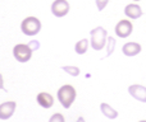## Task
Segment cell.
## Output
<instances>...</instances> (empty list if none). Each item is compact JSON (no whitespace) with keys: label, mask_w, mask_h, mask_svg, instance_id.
Here are the masks:
<instances>
[{"label":"cell","mask_w":146,"mask_h":122,"mask_svg":"<svg viewBox=\"0 0 146 122\" xmlns=\"http://www.w3.org/2000/svg\"><path fill=\"white\" fill-rule=\"evenodd\" d=\"M36 102L38 103V106L42 108H45V110H48V108L53 107L54 104V98L51 94H49V93L46 92H41L37 94V97H36Z\"/></svg>","instance_id":"obj_11"},{"label":"cell","mask_w":146,"mask_h":122,"mask_svg":"<svg viewBox=\"0 0 146 122\" xmlns=\"http://www.w3.org/2000/svg\"><path fill=\"white\" fill-rule=\"evenodd\" d=\"M135 1H140V0H135Z\"/></svg>","instance_id":"obj_22"},{"label":"cell","mask_w":146,"mask_h":122,"mask_svg":"<svg viewBox=\"0 0 146 122\" xmlns=\"http://www.w3.org/2000/svg\"><path fill=\"white\" fill-rule=\"evenodd\" d=\"M141 50H142L141 45L137 42H127V43H124L123 47H122V52L126 56H128V57L139 55V53L141 52Z\"/></svg>","instance_id":"obj_9"},{"label":"cell","mask_w":146,"mask_h":122,"mask_svg":"<svg viewBox=\"0 0 146 122\" xmlns=\"http://www.w3.org/2000/svg\"><path fill=\"white\" fill-rule=\"evenodd\" d=\"M15 107H17V103L13 100L1 103L0 104V120H8L12 117L15 112Z\"/></svg>","instance_id":"obj_8"},{"label":"cell","mask_w":146,"mask_h":122,"mask_svg":"<svg viewBox=\"0 0 146 122\" xmlns=\"http://www.w3.org/2000/svg\"><path fill=\"white\" fill-rule=\"evenodd\" d=\"M115 35L118 36L119 38H127L132 35V31H133V24L131 23V20L127 19H122L117 23L115 28Z\"/></svg>","instance_id":"obj_6"},{"label":"cell","mask_w":146,"mask_h":122,"mask_svg":"<svg viewBox=\"0 0 146 122\" xmlns=\"http://www.w3.org/2000/svg\"><path fill=\"white\" fill-rule=\"evenodd\" d=\"M128 93L135 98V99L139 100V102L146 103V87H144V85H140V84L129 85Z\"/></svg>","instance_id":"obj_7"},{"label":"cell","mask_w":146,"mask_h":122,"mask_svg":"<svg viewBox=\"0 0 146 122\" xmlns=\"http://www.w3.org/2000/svg\"><path fill=\"white\" fill-rule=\"evenodd\" d=\"M96 3V7H98V10H104L105 7L108 5L109 0H95Z\"/></svg>","instance_id":"obj_17"},{"label":"cell","mask_w":146,"mask_h":122,"mask_svg":"<svg viewBox=\"0 0 146 122\" xmlns=\"http://www.w3.org/2000/svg\"><path fill=\"white\" fill-rule=\"evenodd\" d=\"M124 14H126V17L129 18V19H139L142 15V9L139 4L132 3V4L126 5V8H124Z\"/></svg>","instance_id":"obj_10"},{"label":"cell","mask_w":146,"mask_h":122,"mask_svg":"<svg viewBox=\"0 0 146 122\" xmlns=\"http://www.w3.org/2000/svg\"><path fill=\"white\" fill-rule=\"evenodd\" d=\"M21 31L26 36H36L41 31V22L36 17H27L21 23Z\"/></svg>","instance_id":"obj_3"},{"label":"cell","mask_w":146,"mask_h":122,"mask_svg":"<svg viewBox=\"0 0 146 122\" xmlns=\"http://www.w3.org/2000/svg\"><path fill=\"white\" fill-rule=\"evenodd\" d=\"M33 51L28 47V45L25 43H18L13 47V56L18 62H27L32 57Z\"/></svg>","instance_id":"obj_4"},{"label":"cell","mask_w":146,"mask_h":122,"mask_svg":"<svg viewBox=\"0 0 146 122\" xmlns=\"http://www.w3.org/2000/svg\"><path fill=\"white\" fill-rule=\"evenodd\" d=\"M90 45L95 51H101L106 46L108 31L104 27H96L90 32Z\"/></svg>","instance_id":"obj_1"},{"label":"cell","mask_w":146,"mask_h":122,"mask_svg":"<svg viewBox=\"0 0 146 122\" xmlns=\"http://www.w3.org/2000/svg\"><path fill=\"white\" fill-rule=\"evenodd\" d=\"M0 89H1V90H7L4 88V79H3V75L1 74H0Z\"/></svg>","instance_id":"obj_19"},{"label":"cell","mask_w":146,"mask_h":122,"mask_svg":"<svg viewBox=\"0 0 146 122\" xmlns=\"http://www.w3.org/2000/svg\"><path fill=\"white\" fill-rule=\"evenodd\" d=\"M76 95H77V92H76V89L71 84H66L63 87H60L58 93H56L58 100L66 110H68L73 104V102L76 100Z\"/></svg>","instance_id":"obj_2"},{"label":"cell","mask_w":146,"mask_h":122,"mask_svg":"<svg viewBox=\"0 0 146 122\" xmlns=\"http://www.w3.org/2000/svg\"><path fill=\"white\" fill-rule=\"evenodd\" d=\"M62 70L63 71H66L67 74H69L71 76H78L80 75V72H81V70H80V67H77V66H71V65H66V66H62Z\"/></svg>","instance_id":"obj_14"},{"label":"cell","mask_w":146,"mask_h":122,"mask_svg":"<svg viewBox=\"0 0 146 122\" xmlns=\"http://www.w3.org/2000/svg\"><path fill=\"white\" fill-rule=\"evenodd\" d=\"M28 45V47L31 48L32 51H36V50H38V47H40V42L38 41H36V40H32V41H30V42L27 43Z\"/></svg>","instance_id":"obj_18"},{"label":"cell","mask_w":146,"mask_h":122,"mask_svg":"<svg viewBox=\"0 0 146 122\" xmlns=\"http://www.w3.org/2000/svg\"><path fill=\"white\" fill-rule=\"evenodd\" d=\"M139 122H146V121H145V120H142V121H139Z\"/></svg>","instance_id":"obj_21"},{"label":"cell","mask_w":146,"mask_h":122,"mask_svg":"<svg viewBox=\"0 0 146 122\" xmlns=\"http://www.w3.org/2000/svg\"><path fill=\"white\" fill-rule=\"evenodd\" d=\"M100 111L106 118H109V120H114V118L118 117V112H117L111 106H109L108 103H101L100 104Z\"/></svg>","instance_id":"obj_12"},{"label":"cell","mask_w":146,"mask_h":122,"mask_svg":"<svg viewBox=\"0 0 146 122\" xmlns=\"http://www.w3.org/2000/svg\"><path fill=\"white\" fill-rule=\"evenodd\" d=\"M69 3L67 0H54L51 4V13L56 18H63L69 13Z\"/></svg>","instance_id":"obj_5"},{"label":"cell","mask_w":146,"mask_h":122,"mask_svg":"<svg viewBox=\"0 0 146 122\" xmlns=\"http://www.w3.org/2000/svg\"><path fill=\"white\" fill-rule=\"evenodd\" d=\"M49 122H66V120H64V116L62 113H54L50 117Z\"/></svg>","instance_id":"obj_16"},{"label":"cell","mask_w":146,"mask_h":122,"mask_svg":"<svg viewBox=\"0 0 146 122\" xmlns=\"http://www.w3.org/2000/svg\"><path fill=\"white\" fill-rule=\"evenodd\" d=\"M88 46H90V42H88V40H86V38H83V40H80L74 45L76 53H78V55H85V53L87 52V50H88Z\"/></svg>","instance_id":"obj_13"},{"label":"cell","mask_w":146,"mask_h":122,"mask_svg":"<svg viewBox=\"0 0 146 122\" xmlns=\"http://www.w3.org/2000/svg\"><path fill=\"white\" fill-rule=\"evenodd\" d=\"M76 122H86V121H85V118H83V117H78Z\"/></svg>","instance_id":"obj_20"},{"label":"cell","mask_w":146,"mask_h":122,"mask_svg":"<svg viewBox=\"0 0 146 122\" xmlns=\"http://www.w3.org/2000/svg\"><path fill=\"white\" fill-rule=\"evenodd\" d=\"M115 45H117V41L114 40V37H108V40H106V56H110L114 52Z\"/></svg>","instance_id":"obj_15"}]
</instances>
